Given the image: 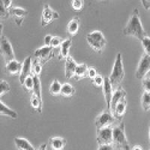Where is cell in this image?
I'll return each mask as SVG.
<instances>
[{
    "mask_svg": "<svg viewBox=\"0 0 150 150\" xmlns=\"http://www.w3.org/2000/svg\"><path fill=\"white\" fill-rule=\"evenodd\" d=\"M122 33L125 35L134 36L140 41L147 36L146 32L143 28L140 21L138 8H136L134 9L126 26L123 29Z\"/></svg>",
    "mask_w": 150,
    "mask_h": 150,
    "instance_id": "cell-1",
    "label": "cell"
},
{
    "mask_svg": "<svg viewBox=\"0 0 150 150\" xmlns=\"http://www.w3.org/2000/svg\"><path fill=\"white\" fill-rule=\"evenodd\" d=\"M125 77V70L123 66V62L122 54L118 53L116 56L114 65L111 71V74L110 75L109 79L113 89H117L120 86V83Z\"/></svg>",
    "mask_w": 150,
    "mask_h": 150,
    "instance_id": "cell-2",
    "label": "cell"
},
{
    "mask_svg": "<svg viewBox=\"0 0 150 150\" xmlns=\"http://www.w3.org/2000/svg\"><path fill=\"white\" fill-rule=\"evenodd\" d=\"M112 144L119 149L130 150V145L125 134V123L123 122L112 128Z\"/></svg>",
    "mask_w": 150,
    "mask_h": 150,
    "instance_id": "cell-3",
    "label": "cell"
},
{
    "mask_svg": "<svg viewBox=\"0 0 150 150\" xmlns=\"http://www.w3.org/2000/svg\"><path fill=\"white\" fill-rule=\"evenodd\" d=\"M86 39L91 47L98 53H101L107 45V39L101 31L96 30L88 33Z\"/></svg>",
    "mask_w": 150,
    "mask_h": 150,
    "instance_id": "cell-4",
    "label": "cell"
},
{
    "mask_svg": "<svg viewBox=\"0 0 150 150\" xmlns=\"http://www.w3.org/2000/svg\"><path fill=\"white\" fill-rule=\"evenodd\" d=\"M115 120H116V118L112 115L110 110H106L96 118V128L97 130H100L107 128V127H111V125L114 122Z\"/></svg>",
    "mask_w": 150,
    "mask_h": 150,
    "instance_id": "cell-5",
    "label": "cell"
},
{
    "mask_svg": "<svg viewBox=\"0 0 150 150\" xmlns=\"http://www.w3.org/2000/svg\"><path fill=\"white\" fill-rule=\"evenodd\" d=\"M0 50H1V53L3 56L6 63L8 62L15 59V55H14L11 44L5 35L1 36Z\"/></svg>",
    "mask_w": 150,
    "mask_h": 150,
    "instance_id": "cell-6",
    "label": "cell"
},
{
    "mask_svg": "<svg viewBox=\"0 0 150 150\" xmlns=\"http://www.w3.org/2000/svg\"><path fill=\"white\" fill-rule=\"evenodd\" d=\"M53 48L51 46H45L38 48L34 52L35 59L40 62L42 65L47 62L53 56Z\"/></svg>",
    "mask_w": 150,
    "mask_h": 150,
    "instance_id": "cell-7",
    "label": "cell"
},
{
    "mask_svg": "<svg viewBox=\"0 0 150 150\" xmlns=\"http://www.w3.org/2000/svg\"><path fill=\"white\" fill-rule=\"evenodd\" d=\"M96 140L99 146L112 145V127H107L102 129L97 130Z\"/></svg>",
    "mask_w": 150,
    "mask_h": 150,
    "instance_id": "cell-8",
    "label": "cell"
},
{
    "mask_svg": "<svg viewBox=\"0 0 150 150\" xmlns=\"http://www.w3.org/2000/svg\"><path fill=\"white\" fill-rule=\"evenodd\" d=\"M150 71V56L143 54L139 62L135 76L137 79H144Z\"/></svg>",
    "mask_w": 150,
    "mask_h": 150,
    "instance_id": "cell-9",
    "label": "cell"
},
{
    "mask_svg": "<svg viewBox=\"0 0 150 150\" xmlns=\"http://www.w3.org/2000/svg\"><path fill=\"white\" fill-rule=\"evenodd\" d=\"M59 17V14L57 11H53L50 5L45 4L43 8L42 16H41V26H46L51 23L53 20L57 19Z\"/></svg>",
    "mask_w": 150,
    "mask_h": 150,
    "instance_id": "cell-10",
    "label": "cell"
},
{
    "mask_svg": "<svg viewBox=\"0 0 150 150\" xmlns=\"http://www.w3.org/2000/svg\"><path fill=\"white\" fill-rule=\"evenodd\" d=\"M33 74V64H32V57L27 56L23 62L22 70L20 75V82L23 84L24 81L29 76Z\"/></svg>",
    "mask_w": 150,
    "mask_h": 150,
    "instance_id": "cell-11",
    "label": "cell"
},
{
    "mask_svg": "<svg viewBox=\"0 0 150 150\" xmlns=\"http://www.w3.org/2000/svg\"><path fill=\"white\" fill-rule=\"evenodd\" d=\"M112 86L111 84L110 81L109 77H104V86H103V92H104V100H105L106 104L108 107V110H110V105H111V101H112Z\"/></svg>",
    "mask_w": 150,
    "mask_h": 150,
    "instance_id": "cell-12",
    "label": "cell"
},
{
    "mask_svg": "<svg viewBox=\"0 0 150 150\" xmlns=\"http://www.w3.org/2000/svg\"><path fill=\"white\" fill-rule=\"evenodd\" d=\"M126 99H125V98H124L116 104V105L115 106L113 109L111 110V112L114 116V117L116 118V120H120V121L122 120L125 113V110H126Z\"/></svg>",
    "mask_w": 150,
    "mask_h": 150,
    "instance_id": "cell-13",
    "label": "cell"
},
{
    "mask_svg": "<svg viewBox=\"0 0 150 150\" xmlns=\"http://www.w3.org/2000/svg\"><path fill=\"white\" fill-rule=\"evenodd\" d=\"M23 64L21 62L14 59L8 62L5 65V72L11 75H21Z\"/></svg>",
    "mask_w": 150,
    "mask_h": 150,
    "instance_id": "cell-14",
    "label": "cell"
},
{
    "mask_svg": "<svg viewBox=\"0 0 150 150\" xmlns=\"http://www.w3.org/2000/svg\"><path fill=\"white\" fill-rule=\"evenodd\" d=\"M28 14L26 9L21 7H11L10 9V14L14 17V21L17 26H21L24 17Z\"/></svg>",
    "mask_w": 150,
    "mask_h": 150,
    "instance_id": "cell-15",
    "label": "cell"
},
{
    "mask_svg": "<svg viewBox=\"0 0 150 150\" xmlns=\"http://www.w3.org/2000/svg\"><path fill=\"white\" fill-rule=\"evenodd\" d=\"M77 66V64L75 62V60L71 56H68V58L66 59V62H65V77L68 80H69V79H71V77H73L74 76L75 71H76Z\"/></svg>",
    "mask_w": 150,
    "mask_h": 150,
    "instance_id": "cell-16",
    "label": "cell"
},
{
    "mask_svg": "<svg viewBox=\"0 0 150 150\" xmlns=\"http://www.w3.org/2000/svg\"><path fill=\"white\" fill-rule=\"evenodd\" d=\"M126 92L123 89L122 86H120L118 87L117 89H116V91H115L114 93H113V95H112L110 105V110L114 108V107L116 105V104L119 101H120L122 99L126 97Z\"/></svg>",
    "mask_w": 150,
    "mask_h": 150,
    "instance_id": "cell-17",
    "label": "cell"
},
{
    "mask_svg": "<svg viewBox=\"0 0 150 150\" xmlns=\"http://www.w3.org/2000/svg\"><path fill=\"white\" fill-rule=\"evenodd\" d=\"M15 146L19 150H36V149L26 138L15 137L14 138Z\"/></svg>",
    "mask_w": 150,
    "mask_h": 150,
    "instance_id": "cell-18",
    "label": "cell"
},
{
    "mask_svg": "<svg viewBox=\"0 0 150 150\" xmlns=\"http://www.w3.org/2000/svg\"><path fill=\"white\" fill-rule=\"evenodd\" d=\"M66 145V140L63 137H55L50 139V146L53 150H63Z\"/></svg>",
    "mask_w": 150,
    "mask_h": 150,
    "instance_id": "cell-19",
    "label": "cell"
},
{
    "mask_svg": "<svg viewBox=\"0 0 150 150\" xmlns=\"http://www.w3.org/2000/svg\"><path fill=\"white\" fill-rule=\"evenodd\" d=\"M72 45V40L71 38H67L65 39L61 45V50H60L59 56V59H64L68 58L69 56V50L70 47Z\"/></svg>",
    "mask_w": 150,
    "mask_h": 150,
    "instance_id": "cell-20",
    "label": "cell"
},
{
    "mask_svg": "<svg viewBox=\"0 0 150 150\" xmlns=\"http://www.w3.org/2000/svg\"><path fill=\"white\" fill-rule=\"evenodd\" d=\"M80 19L77 18V17H75V18L71 20L67 25V33L71 35H74L75 34H77V31L79 29V26H80Z\"/></svg>",
    "mask_w": 150,
    "mask_h": 150,
    "instance_id": "cell-21",
    "label": "cell"
},
{
    "mask_svg": "<svg viewBox=\"0 0 150 150\" xmlns=\"http://www.w3.org/2000/svg\"><path fill=\"white\" fill-rule=\"evenodd\" d=\"M88 66L86 64H78L76 68L75 74L74 77L76 80H80V79L83 78L84 77L87 76V71H88Z\"/></svg>",
    "mask_w": 150,
    "mask_h": 150,
    "instance_id": "cell-22",
    "label": "cell"
},
{
    "mask_svg": "<svg viewBox=\"0 0 150 150\" xmlns=\"http://www.w3.org/2000/svg\"><path fill=\"white\" fill-rule=\"evenodd\" d=\"M30 104L32 108L38 112V113H41L42 112V99L38 97L35 94H32L30 98Z\"/></svg>",
    "mask_w": 150,
    "mask_h": 150,
    "instance_id": "cell-23",
    "label": "cell"
},
{
    "mask_svg": "<svg viewBox=\"0 0 150 150\" xmlns=\"http://www.w3.org/2000/svg\"><path fill=\"white\" fill-rule=\"evenodd\" d=\"M0 110H1L0 112H1L2 115L8 116L12 119H17L18 117V114L17 113V112L8 108L6 104H4L2 101H0Z\"/></svg>",
    "mask_w": 150,
    "mask_h": 150,
    "instance_id": "cell-24",
    "label": "cell"
},
{
    "mask_svg": "<svg viewBox=\"0 0 150 150\" xmlns=\"http://www.w3.org/2000/svg\"><path fill=\"white\" fill-rule=\"evenodd\" d=\"M75 92H76V89L71 84L68 83H65L62 84V86L60 94L62 96H64V97H72V96H74Z\"/></svg>",
    "mask_w": 150,
    "mask_h": 150,
    "instance_id": "cell-25",
    "label": "cell"
},
{
    "mask_svg": "<svg viewBox=\"0 0 150 150\" xmlns=\"http://www.w3.org/2000/svg\"><path fill=\"white\" fill-rule=\"evenodd\" d=\"M62 84L58 80V79H54L52 82L51 85L50 86V93L51 94L52 96H57L61 92L62 89Z\"/></svg>",
    "mask_w": 150,
    "mask_h": 150,
    "instance_id": "cell-26",
    "label": "cell"
},
{
    "mask_svg": "<svg viewBox=\"0 0 150 150\" xmlns=\"http://www.w3.org/2000/svg\"><path fill=\"white\" fill-rule=\"evenodd\" d=\"M141 104L143 110L148 111L150 110V93L143 92L141 97Z\"/></svg>",
    "mask_w": 150,
    "mask_h": 150,
    "instance_id": "cell-27",
    "label": "cell"
},
{
    "mask_svg": "<svg viewBox=\"0 0 150 150\" xmlns=\"http://www.w3.org/2000/svg\"><path fill=\"white\" fill-rule=\"evenodd\" d=\"M33 79H34V88H33V92L32 94H35L38 97L41 98V87L39 77L33 75Z\"/></svg>",
    "mask_w": 150,
    "mask_h": 150,
    "instance_id": "cell-28",
    "label": "cell"
},
{
    "mask_svg": "<svg viewBox=\"0 0 150 150\" xmlns=\"http://www.w3.org/2000/svg\"><path fill=\"white\" fill-rule=\"evenodd\" d=\"M24 89H26L27 92H31L33 93V88H34V79H33V75H30L25 80L23 83Z\"/></svg>",
    "mask_w": 150,
    "mask_h": 150,
    "instance_id": "cell-29",
    "label": "cell"
},
{
    "mask_svg": "<svg viewBox=\"0 0 150 150\" xmlns=\"http://www.w3.org/2000/svg\"><path fill=\"white\" fill-rule=\"evenodd\" d=\"M42 64L38 60L35 59L33 63V75L39 77L42 71Z\"/></svg>",
    "mask_w": 150,
    "mask_h": 150,
    "instance_id": "cell-30",
    "label": "cell"
},
{
    "mask_svg": "<svg viewBox=\"0 0 150 150\" xmlns=\"http://www.w3.org/2000/svg\"><path fill=\"white\" fill-rule=\"evenodd\" d=\"M141 44L145 54L150 56V38L148 36L144 38L141 40Z\"/></svg>",
    "mask_w": 150,
    "mask_h": 150,
    "instance_id": "cell-31",
    "label": "cell"
},
{
    "mask_svg": "<svg viewBox=\"0 0 150 150\" xmlns=\"http://www.w3.org/2000/svg\"><path fill=\"white\" fill-rule=\"evenodd\" d=\"M11 90V86L8 83L6 82L5 80H2L0 82V96L2 97L5 94Z\"/></svg>",
    "mask_w": 150,
    "mask_h": 150,
    "instance_id": "cell-32",
    "label": "cell"
},
{
    "mask_svg": "<svg viewBox=\"0 0 150 150\" xmlns=\"http://www.w3.org/2000/svg\"><path fill=\"white\" fill-rule=\"evenodd\" d=\"M83 2L81 0H74L71 2V8L75 11H80L83 8Z\"/></svg>",
    "mask_w": 150,
    "mask_h": 150,
    "instance_id": "cell-33",
    "label": "cell"
},
{
    "mask_svg": "<svg viewBox=\"0 0 150 150\" xmlns=\"http://www.w3.org/2000/svg\"><path fill=\"white\" fill-rule=\"evenodd\" d=\"M10 15V11L5 8L3 5L2 1H0V17L2 20H5Z\"/></svg>",
    "mask_w": 150,
    "mask_h": 150,
    "instance_id": "cell-34",
    "label": "cell"
},
{
    "mask_svg": "<svg viewBox=\"0 0 150 150\" xmlns=\"http://www.w3.org/2000/svg\"><path fill=\"white\" fill-rule=\"evenodd\" d=\"M92 83L96 86H104V77H103L101 75L98 74L95 78L92 80Z\"/></svg>",
    "mask_w": 150,
    "mask_h": 150,
    "instance_id": "cell-35",
    "label": "cell"
},
{
    "mask_svg": "<svg viewBox=\"0 0 150 150\" xmlns=\"http://www.w3.org/2000/svg\"><path fill=\"white\" fill-rule=\"evenodd\" d=\"M142 86H143V89L144 92L150 93V78L149 77H145L144 79H143V81H142Z\"/></svg>",
    "mask_w": 150,
    "mask_h": 150,
    "instance_id": "cell-36",
    "label": "cell"
},
{
    "mask_svg": "<svg viewBox=\"0 0 150 150\" xmlns=\"http://www.w3.org/2000/svg\"><path fill=\"white\" fill-rule=\"evenodd\" d=\"M64 40L62 38L59 37H57V36H53V39H52L51 44H50V46L52 47L53 48L54 47H57L59 46H61L62 43L63 41Z\"/></svg>",
    "mask_w": 150,
    "mask_h": 150,
    "instance_id": "cell-37",
    "label": "cell"
},
{
    "mask_svg": "<svg viewBox=\"0 0 150 150\" xmlns=\"http://www.w3.org/2000/svg\"><path fill=\"white\" fill-rule=\"evenodd\" d=\"M98 75L97 71H96V68H88V71H87V77H89L91 80L96 77Z\"/></svg>",
    "mask_w": 150,
    "mask_h": 150,
    "instance_id": "cell-38",
    "label": "cell"
},
{
    "mask_svg": "<svg viewBox=\"0 0 150 150\" xmlns=\"http://www.w3.org/2000/svg\"><path fill=\"white\" fill-rule=\"evenodd\" d=\"M53 37V36L50 35H45V38H44V41H45V44L46 46H50Z\"/></svg>",
    "mask_w": 150,
    "mask_h": 150,
    "instance_id": "cell-39",
    "label": "cell"
},
{
    "mask_svg": "<svg viewBox=\"0 0 150 150\" xmlns=\"http://www.w3.org/2000/svg\"><path fill=\"white\" fill-rule=\"evenodd\" d=\"M98 150H113V146L112 145L99 146Z\"/></svg>",
    "mask_w": 150,
    "mask_h": 150,
    "instance_id": "cell-40",
    "label": "cell"
},
{
    "mask_svg": "<svg viewBox=\"0 0 150 150\" xmlns=\"http://www.w3.org/2000/svg\"><path fill=\"white\" fill-rule=\"evenodd\" d=\"M2 3H3V5L5 6V8H7L8 10L10 11V9L11 8V3L12 2L10 1V0H6V1H2Z\"/></svg>",
    "mask_w": 150,
    "mask_h": 150,
    "instance_id": "cell-41",
    "label": "cell"
},
{
    "mask_svg": "<svg viewBox=\"0 0 150 150\" xmlns=\"http://www.w3.org/2000/svg\"><path fill=\"white\" fill-rule=\"evenodd\" d=\"M141 3L143 4V7L145 8L146 9H149L150 8V1L143 0V1H141Z\"/></svg>",
    "mask_w": 150,
    "mask_h": 150,
    "instance_id": "cell-42",
    "label": "cell"
},
{
    "mask_svg": "<svg viewBox=\"0 0 150 150\" xmlns=\"http://www.w3.org/2000/svg\"><path fill=\"white\" fill-rule=\"evenodd\" d=\"M38 150H47V146L46 143H43L40 146Z\"/></svg>",
    "mask_w": 150,
    "mask_h": 150,
    "instance_id": "cell-43",
    "label": "cell"
},
{
    "mask_svg": "<svg viewBox=\"0 0 150 150\" xmlns=\"http://www.w3.org/2000/svg\"><path fill=\"white\" fill-rule=\"evenodd\" d=\"M132 150H143V148L140 146L137 145V146H134L133 147Z\"/></svg>",
    "mask_w": 150,
    "mask_h": 150,
    "instance_id": "cell-44",
    "label": "cell"
},
{
    "mask_svg": "<svg viewBox=\"0 0 150 150\" xmlns=\"http://www.w3.org/2000/svg\"><path fill=\"white\" fill-rule=\"evenodd\" d=\"M149 141H150V128H149Z\"/></svg>",
    "mask_w": 150,
    "mask_h": 150,
    "instance_id": "cell-45",
    "label": "cell"
}]
</instances>
